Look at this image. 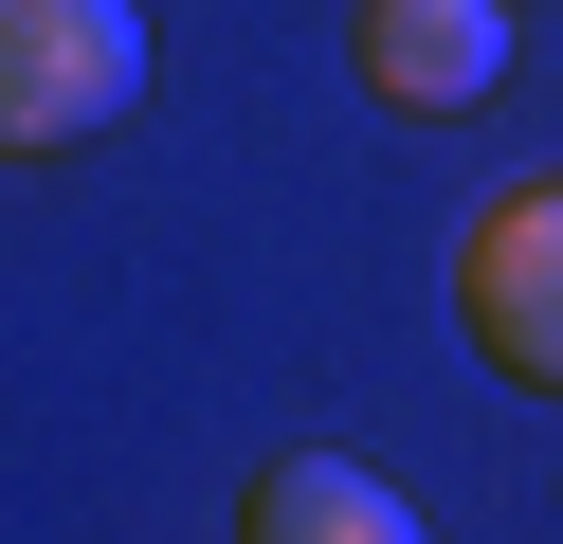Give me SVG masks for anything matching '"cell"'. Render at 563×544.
I'll list each match as a JSON object with an SVG mask.
<instances>
[{
  "instance_id": "cell-1",
  "label": "cell",
  "mask_w": 563,
  "mask_h": 544,
  "mask_svg": "<svg viewBox=\"0 0 563 544\" xmlns=\"http://www.w3.org/2000/svg\"><path fill=\"white\" fill-rule=\"evenodd\" d=\"M128 109H146V0H0V164H55Z\"/></svg>"
},
{
  "instance_id": "cell-2",
  "label": "cell",
  "mask_w": 563,
  "mask_h": 544,
  "mask_svg": "<svg viewBox=\"0 0 563 544\" xmlns=\"http://www.w3.org/2000/svg\"><path fill=\"white\" fill-rule=\"evenodd\" d=\"M454 326H473L490 381L563 399V164H545V181H509V200L454 236Z\"/></svg>"
},
{
  "instance_id": "cell-3",
  "label": "cell",
  "mask_w": 563,
  "mask_h": 544,
  "mask_svg": "<svg viewBox=\"0 0 563 544\" xmlns=\"http://www.w3.org/2000/svg\"><path fill=\"white\" fill-rule=\"evenodd\" d=\"M364 91L382 109H490L509 91V0H364Z\"/></svg>"
},
{
  "instance_id": "cell-4",
  "label": "cell",
  "mask_w": 563,
  "mask_h": 544,
  "mask_svg": "<svg viewBox=\"0 0 563 544\" xmlns=\"http://www.w3.org/2000/svg\"><path fill=\"white\" fill-rule=\"evenodd\" d=\"M236 544H437L382 471H345V454H273L255 471V508H236Z\"/></svg>"
}]
</instances>
